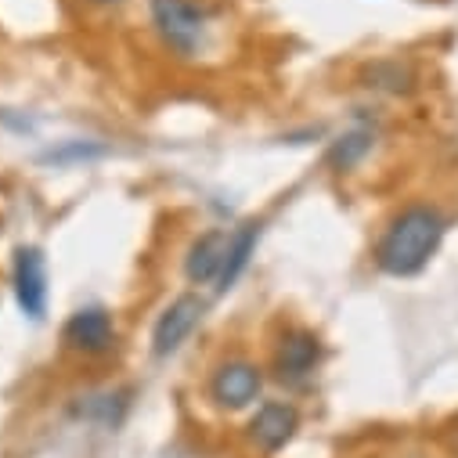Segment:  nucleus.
I'll return each mask as SVG.
<instances>
[{
  "label": "nucleus",
  "mask_w": 458,
  "mask_h": 458,
  "mask_svg": "<svg viewBox=\"0 0 458 458\" xmlns=\"http://www.w3.org/2000/svg\"><path fill=\"white\" fill-rule=\"evenodd\" d=\"M87 4H94V8H120V4H127V0H87Z\"/></svg>",
  "instance_id": "obj_13"
},
{
  "label": "nucleus",
  "mask_w": 458,
  "mask_h": 458,
  "mask_svg": "<svg viewBox=\"0 0 458 458\" xmlns=\"http://www.w3.org/2000/svg\"><path fill=\"white\" fill-rule=\"evenodd\" d=\"M447 444H451V451H454V454H458V426H454V429H451V437H447Z\"/></svg>",
  "instance_id": "obj_14"
},
{
  "label": "nucleus",
  "mask_w": 458,
  "mask_h": 458,
  "mask_svg": "<svg viewBox=\"0 0 458 458\" xmlns=\"http://www.w3.org/2000/svg\"><path fill=\"white\" fill-rule=\"evenodd\" d=\"M296 429H300L296 404H289V401H267V404H260L253 411V419L246 426V437H250V444L257 451L275 454V451H282L296 437Z\"/></svg>",
  "instance_id": "obj_8"
},
{
  "label": "nucleus",
  "mask_w": 458,
  "mask_h": 458,
  "mask_svg": "<svg viewBox=\"0 0 458 458\" xmlns=\"http://www.w3.org/2000/svg\"><path fill=\"white\" fill-rule=\"evenodd\" d=\"M62 347L83 358H101L116 347V318L108 307H80L69 314V321L62 325Z\"/></svg>",
  "instance_id": "obj_5"
},
{
  "label": "nucleus",
  "mask_w": 458,
  "mask_h": 458,
  "mask_svg": "<svg viewBox=\"0 0 458 458\" xmlns=\"http://www.w3.org/2000/svg\"><path fill=\"white\" fill-rule=\"evenodd\" d=\"M369 152H372V131H347V134H339L332 141L328 163L335 170H354Z\"/></svg>",
  "instance_id": "obj_12"
},
{
  "label": "nucleus",
  "mask_w": 458,
  "mask_h": 458,
  "mask_svg": "<svg viewBox=\"0 0 458 458\" xmlns=\"http://www.w3.org/2000/svg\"><path fill=\"white\" fill-rule=\"evenodd\" d=\"M365 87L386 90V94H411L415 90V69L401 58H379L365 69Z\"/></svg>",
  "instance_id": "obj_11"
},
{
  "label": "nucleus",
  "mask_w": 458,
  "mask_h": 458,
  "mask_svg": "<svg viewBox=\"0 0 458 458\" xmlns=\"http://www.w3.org/2000/svg\"><path fill=\"white\" fill-rule=\"evenodd\" d=\"M260 232L264 224L260 220H246L232 232V246H227V257H224V267H220V278H216V293H227L235 289V282L250 271L253 257H257V242H260Z\"/></svg>",
  "instance_id": "obj_10"
},
{
  "label": "nucleus",
  "mask_w": 458,
  "mask_h": 458,
  "mask_svg": "<svg viewBox=\"0 0 458 458\" xmlns=\"http://www.w3.org/2000/svg\"><path fill=\"white\" fill-rule=\"evenodd\" d=\"M12 289L15 303L30 321H44L47 314V260L37 246H19L12 260Z\"/></svg>",
  "instance_id": "obj_7"
},
{
  "label": "nucleus",
  "mask_w": 458,
  "mask_h": 458,
  "mask_svg": "<svg viewBox=\"0 0 458 458\" xmlns=\"http://www.w3.org/2000/svg\"><path fill=\"white\" fill-rule=\"evenodd\" d=\"M227 246H232V232H227V227H209V232H202L188 246V257H184L188 285H216L224 257H227Z\"/></svg>",
  "instance_id": "obj_9"
},
{
  "label": "nucleus",
  "mask_w": 458,
  "mask_h": 458,
  "mask_svg": "<svg viewBox=\"0 0 458 458\" xmlns=\"http://www.w3.org/2000/svg\"><path fill=\"white\" fill-rule=\"evenodd\" d=\"M206 318V300L199 293H181L159 318H156V328H152V354L156 358H170L177 354L188 335L199 328V321Z\"/></svg>",
  "instance_id": "obj_6"
},
{
  "label": "nucleus",
  "mask_w": 458,
  "mask_h": 458,
  "mask_svg": "<svg viewBox=\"0 0 458 458\" xmlns=\"http://www.w3.org/2000/svg\"><path fill=\"white\" fill-rule=\"evenodd\" d=\"M404 458H419V454H404Z\"/></svg>",
  "instance_id": "obj_15"
},
{
  "label": "nucleus",
  "mask_w": 458,
  "mask_h": 458,
  "mask_svg": "<svg viewBox=\"0 0 458 458\" xmlns=\"http://www.w3.org/2000/svg\"><path fill=\"white\" fill-rule=\"evenodd\" d=\"M321 358H325V347H321V335L310 332V328H285L275 343V358H271V369H275V379L285 383V386H303L307 379H314V372L321 369Z\"/></svg>",
  "instance_id": "obj_3"
},
{
  "label": "nucleus",
  "mask_w": 458,
  "mask_h": 458,
  "mask_svg": "<svg viewBox=\"0 0 458 458\" xmlns=\"http://www.w3.org/2000/svg\"><path fill=\"white\" fill-rule=\"evenodd\" d=\"M260 394H264V372L246 358L220 361L209 376V401L224 411H246L250 404L260 401Z\"/></svg>",
  "instance_id": "obj_4"
},
{
  "label": "nucleus",
  "mask_w": 458,
  "mask_h": 458,
  "mask_svg": "<svg viewBox=\"0 0 458 458\" xmlns=\"http://www.w3.org/2000/svg\"><path fill=\"white\" fill-rule=\"evenodd\" d=\"M148 12L159 44L174 58H195L206 47L209 22L195 0H148Z\"/></svg>",
  "instance_id": "obj_2"
},
{
  "label": "nucleus",
  "mask_w": 458,
  "mask_h": 458,
  "mask_svg": "<svg viewBox=\"0 0 458 458\" xmlns=\"http://www.w3.org/2000/svg\"><path fill=\"white\" fill-rule=\"evenodd\" d=\"M447 216L433 202H408L394 213L383 239L376 242V267L390 278H415L440 253Z\"/></svg>",
  "instance_id": "obj_1"
}]
</instances>
